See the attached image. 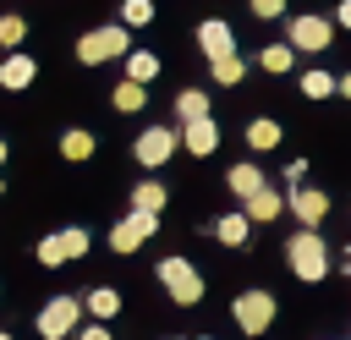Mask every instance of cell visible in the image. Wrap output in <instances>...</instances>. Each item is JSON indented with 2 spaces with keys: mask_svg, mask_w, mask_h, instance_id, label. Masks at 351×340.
<instances>
[{
  "mask_svg": "<svg viewBox=\"0 0 351 340\" xmlns=\"http://www.w3.org/2000/svg\"><path fill=\"white\" fill-rule=\"evenodd\" d=\"M121 55H132L126 22H104V27H88V33L77 38V60H82V66H104V60H121Z\"/></svg>",
  "mask_w": 351,
  "mask_h": 340,
  "instance_id": "6da1fadb",
  "label": "cell"
},
{
  "mask_svg": "<svg viewBox=\"0 0 351 340\" xmlns=\"http://www.w3.org/2000/svg\"><path fill=\"white\" fill-rule=\"evenodd\" d=\"M285 263L296 269V280H324V274H329V247H324V236H318V230H296V236L285 241Z\"/></svg>",
  "mask_w": 351,
  "mask_h": 340,
  "instance_id": "7a4b0ae2",
  "label": "cell"
},
{
  "mask_svg": "<svg viewBox=\"0 0 351 340\" xmlns=\"http://www.w3.org/2000/svg\"><path fill=\"white\" fill-rule=\"evenodd\" d=\"M159 285H165L170 302H181V307H197V302H203V274H197L186 258H165V263H159Z\"/></svg>",
  "mask_w": 351,
  "mask_h": 340,
  "instance_id": "3957f363",
  "label": "cell"
},
{
  "mask_svg": "<svg viewBox=\"0 0 351 340\" xmlns=\"http://www.w3.org/2000/svg\"><path fill=\"white\" fill-rule=\"evenodd\" d=\"M82 313H88V307H82L77 296H49L44 313H38V335H44V340H66V335L82 324Z\"/></svg>",
  "mask_w": 351,
  "mask_h": 340,
  "instance_id": "277c9868",
  "label": "cell"
},
{
  "mask_svg": "<svg viewBox=\"0 0 351 340\" xmlns=\"http://www.w3.org/2000/svg\"><path fill=\"white\" fill-rule=\"evenodd\" d=\"M230 318L241 324V335H263V329L274 324V296H269V291H241V296L230 302Z\"/></svg>",
  "mask_w": 351,
  "mask_h": 340,
  "instance_id": "5b68a950",
  "label": "cell"
},
{
  "mask_svg": "<svg viewBox=\"0 0 351 340\" xmlns=\"http://www.w3.org/2000/svg\"><path fill=\"white\" fill-rule=\"evenodd\" d=\"M329 38H335V22L329 16H291V27H285V44L291 49H307V55L329 49Z\"/></svg>",
  "mask_w": 351,
  "mask_h": 340,
  "instance_id": "8992f818",
  "label": "cell"
},
{
  "mask_svg": "<svg viewBox=\"0 0 351 340\" xmlns=\"http://www.w3.org/2000/svg\"><path fill=\"white\" fill-rule=\"evenodd\" d=\"M176 148H181V132H176V126H148V132H137V148H132V154H137V165L154 170V165H165Z\"/></svg>",
  "mask_w": 351,
  "mask_h": 340,
  "instance_id": "52a82bcc",
  "label": "cell"
},
{
  "mask_svg": "<svg viewBox=\"0 0 351 340\" xmlns=\"http://www.w3.org/2000/svg\"><path fill=\"white\" fill-rule=\"evenodd\" d=\"M154 230H159V214H137V208H132L126 219L110 225V247H115V252H137Z\"/></svg>",
  "mask_w": 351,
  "mask_h": 340,
  "instance_id": "ba28073f",
  "label": "cell"
},
{
  "mask_svg": "<svg viewBox=\"0 0 351 340\" xmlns=\"http://www.w3.org/2000/svg\"><path fill=\"white\" fill-rule=\"evenodd\" d=\"M197 49H203L208 60H225V55H236V33H230V22H219V16L197 22Z\"/></svg>",
  "mask_w": 351,
  "mask_h": 340,
  "instance_id": "9c48e42d",
  "label": "cell"
},
{
  "mask_svg": "<svg viewBox=\"0 0 351 340\" xmlns=\"http://www.w3.org/2000/svg\"><path fill=\"white\" fill-rule=\"evenodd\" d=\"M285 203H291V214L302 219V230H313V225L329 214V192H318V186H296Z\"/></svg>",
  "mask_w": 351,
  "mask_h": 340,
  "instance_id": "30bf717a",
  "label": "cell"
},
{
  "mask_svg": "<svg viewBox=\"0 0 351 340\" xmlns=\"http://www.w3.org/2000/svg\"><path fill=\"white\" fill-rule=\"evenodd\" d=\"M181 148L186 154H214L219 148V126H214V115H203V121H192V126H181Z\"/></svg>",
  "mask_w": 351,
  "mask_h": 340,
  "instance_id": "8fae6325",
  "label": "cell"
},
{
  "mask_svg": "<svg viewBox=\"0 0 351 340\" xmlns=\"http://www.w3.org/2000/svg\"><path fill=\"white\" fill-rule=\"evenodd\" d=\"M225 181H230V192H236L241 203H247V197H258V192L269 186V181H263V170H258V165H247V159H241V165H230V170H225Z\"/></svg>",
  "mask_w": 351,
  "mask_h": 340,
  "instance_id": "7c38bea8",
  "label": "cell"
},
{
  "mask_svg": "<svg viewBox=\"0 0 351 340\" xmlns=\"http://www.w3.org/2000/svg\"><path fill=\"white\" fill-rule=\"evenodd\" d=\"M33 77H38V66H33L27 55H5V60H0V88H11V93H22V88L33 82Z\"/></svg>",
  "mask_w": 351,
  "mask_h": 340,
  "instance_id": "4fadbf2b",
  "label": "cell"
},
{
  "mask_svg": "<svg viewBox=\"0 0 351 340\" xmlns=\"http://www.w3.org/2000/svg\"><path fill=\"white\" fill-rule=\"evenodd\" d=\"M176 115H181V126L203 121V115H208V93H203V88H181V93H176Z\"/></svg>",
  "mask_w": 351,
  "mask_h": 340,
  "instance_id": "5bb4252c",
  "label": "cell"
},
{
  "mask_svg": "<svg viewBox=\"0 0 351 340\" xmlns=\"http://www.w3.org/2000/svg\"><path fill=\"white\" fill-rule=\"evenodd\" d=\"M154 77H159V60H154V49H132V55H126V82H143V88H148Z\"/></svg>",
  "mask_w": 351,
  "mask_h": 340,
  "instance_id": "9a60e30c",
  "label": "cell"
},
{
  "mask_svg": "<svg viewBox=\"0 0 351 340\" xmlns=\"http://www.w3.org/2000/svg\"><path fill=\"white\" fill-rule=\"evenodd\" d=\"M60 154H66L71 165H82V159H93V132H82V126H71V132H60Z\"/></svg>",
  "mask_w": 351,
  "mask_h": 340,
  "instance_id": "2e32d148",
  "label": "cell"
},
{
  "mask_svg": "<svg viewBox=\"0 0 351 340\" xmlns=\"http://www.w3.org/2000/svg\"><path fill=\"white\" fill-rule=\"evenodd\" d=\"M88 313H93V324H110L115 313H121V296L110 291V285H99V291H88V302H82Z\"/></svg>",
  "mask_w": 351,
  "mask_h": 340,
  "instance_id": "e0dca14e",
  "label": "cell"
},
{
  "mask_svg": "<svg viewBox=\"0 0 351 340\" xmlns=\"http://www.w3.org/2000/svg\"><path fill=\"white\" fill-rule=\"evenodd\" d=\"M132 208H137V214H159V208H165V186H159V181H137V186H132Z\"/></svg>",
  "mask_w": 351,
  "mask_h": 340,
  "instance_id": "ac0fdd59",
  "label": "cell"
},
{
  "mask_svg": "<svg viewBox=\"0 0 351 340\" xmlns=\"http://www.w3.org/2000/svg\"><path fill=\"white\" fill-rule=\"evenodd\" d=\"M280 208H285V197L274 186H263L258 197H247V219H280Z\"/></svg>",
  "mask_w": 351,
  "mask_h": 340,
  "instance_id": "d6986e66",
  "label": "cell"
},
{
  "mask_svg": "<svg viewBox=\"0 0 351 340\" xmlns=\"http://www.w3.org/2000/svg\"><path fill=\"white\" fill-rule=\"evenodd\" d=\"M247 230H252V219H247V214H225V219H214V236H219L225 247H241V241H247Z\"/></svg>",
  "mask_w": 351,
  "mask_h": 340,
  "instance_id": "ffe728a7",
  "label": "cell"
},
{
  "mask_svg": "<svg viewBox=\"0 0 351 340\" xmlns=\"http://www.w3.org/2000/svg\"><path fill=\"white\" fill-rule=\"evenodd\" d=\"M258 66L280 77V71H291V66H296V49H291V44H269V49L258 55Z\"/></svg>",
  "mask_w": 351,
  "mask_h": 340,
  "instance_id": "44dd1931",
  "label": "cell"
},
{
  "mask_svg": "<svg viewBox=\"0 0 351 340\" xmlns=\"http://www.w3.org/2000/svg\"><path fill=\"white\" fill-rule=\"evenodd\" d=\"M208 71H214V82L236 88V82L247 77V60H241V55H225V60H208Z\"/></svg>",
  "mask_w": 351,
  "mask_h": 340,
  "instance_id": "7402d4cb",
  "label": "cell"
},
{
  "mask_svg": "<svg viewBox=\"0 0 351 340\" xmlns=\"http://www.w3.org/2000/svg\"><path fill=\"white\" fill-rule=\"evenodd\" d=\"M274 143H280V126H274L269 115H258V121L247 126V148H258V154H263V148H274Z\"/></svg>",
  "mask_w": 351,
  "mask_h": 340,
  "instance_id": "603a6c76",
  "label": "cell"
},
{
  "mask_svg": "<svg viewBox=\"0 0 351 340\" xmlns=\"http://www.w3.org/2000/svg\"><path fill=\"white\" fill-rule=\"evenodd\" d=\"M302 93L307 99H329V93H340V82L329 71H302Z\"/></svg>",
  "mask_w": 351,
  "mask_h": 340,
  "instance_id": "cb8c5ba5",
  "label": "cell"
},
{
  "mask_svg": "<svg viewBox=\"0 0 351 340\" xmlns=\"http://www.w3.org/2000/svg\"><path fill=\"white\" fill-rule=\"evenodd\" d=\"M143 104H148V88H143V82H121V88H115V110L132 115V110H143Z\"/></svg>",
  "mask_w": 351,
  "mask_h": 340,
  "instance_id": "d4e9b609",
  "label": "cell"
},
{
  "mask_svg": "<svg viewBox=\"0 0 351 340\" xmlns=\"http://www.w3.org/2000/svg\"><path fill=\"white\" fill-rule=\"evenodd\" d=\"M38 263H44V269H60V263H66V241H60V230L38 241Z\"/></svg>",
  "mask_w": 351,
  "mask_h": 340,
  "instance_id": "484cf974",
  "label": "cell"
},
{
  "mask_svg": "<svg viewBox=\"0 0 351 340\" xmlns=\"http://www.w3.org/2000/svg\"><path fill=\"white\" fill-rule=\"evenodd\" d=\"M121 22H126V27H148V22H154V0H126V5H121Z\"/></svg>",
  "mask_w": 351,
  "mask_h": 340,
  "instance_id": "4316f807",
  "label": "cell"
},
{
  "mask_svg": "<svg viewBox=\"0 0 351 340\" xmlns=\"http://www.w3.org/2000/svg\"><path fill=\"white\" fill-rule=\"evenodd\" d=\"M22 38H27V22H22V16H0V44H5V49H16Z\"/></svg>",
  "mask_w": 351,
  "mask_h": 340,
  "instance_id": "83f0119b",
  "label": "cell"
},
{
  "mask_svg": "<svg viewBox=\"0 0 351 340\" xmlns=\"http://www.w3.org/2000/svg\"><path fill=\"white\" fill-rule=\"evenodd\" d=\"M60 241H66V258H82V252H88V230H82V225H66Z\"/></svg>",
  "mask_w": 351,
  "mask_h": 340,
  "instance_id": "f1b7e54d",
  "label": "cell"
},
{
  "mask_svg": "<svg viewBox=\"0 0 351 340\" xmlns=\"http://www.w3.org/2000/svg\"><path fill=\"white\" fill-rule=\"evenodd\" d=\"M252 16L274 22V16H285V0H252Z\"/></svg>",
  "mask_w": 351,
  "mask_h": 340,
  "instance_id": "f546056e",
  "label": "cell"
},
{
  "mask_svg": "<svg viewBox=\"0 0 351 340\" xmlns=\"http://www.w3.org/2000/svg\"><path fill=\"white\" fill-rule=\"evenodd\" d=\"M77 340H110V329H104V324H88V329H82Z\"/></svg>",
  "mask_w": 351,
  "mask_h": 340,
  "instance_id": "4dcf8cb0",
  "label": "cell"
},
{
  "mask_svg": "<svg viewBox=\"0 0 351 340\" xmlns=\"http://www.w3.org/2000/svg\"><path fill=\"white\" fill-rule=\"evenodd\" d=\"M335 27H351V0H340V5H335Z\"/></svg>",
  "mask_w": 351,
  "mask_h": 340,
  "instance_id": "1f68e13d",
  "label": "cell"
},
{
  "mask_svg": "<svg viewBox=\"0 0 351 340\" xmlns=\"http://www.w3.org/2000/svg\"><path fill=\"white\" fill-rule=\"evenodd\" d=\"M340 93H346V99H351V71H346V77H340Z\"/></svg>",
  "mask_w": 351,
  "mask_h": 340,
  "instance_id": "d6a6232c",
  "label": "cell"
},
{
  "mask_svg": "<svg viewBox=\"0 0 351 340\" xmlns=\"http://www.w3.org/2000/svg\"><path fill=\"white\" fill-rule=\"evenodd\" d=\"M0 165H5V137H0Z\"/></svg>",
  "mask_w": 351,
  "mask_h": 340,
  "instance_id": "836d02e7",
  "label": "cell"
},
{
  "mask_svg": "<svg viewBox=\"0 0 351 340\" xmlns=\"http://www.w3.org/2000/svg\"><path fill=\"white\" fill-rule=\"evenodd\" d=\"M0 340H11V335H0Z\"/></svg>",
  "mask_w": 351,
  "mask_h": 340,
  "instance_id": "e575fe53",
  "label": "cell"
},
{
  "mask_svg": "<svg viewBox=\"0 0 351 340\" xmlns=\"http://www.w3.org/2000/svg\"><path fill=\"white\" fill-rule=\"evenodd\" d=\"M0 192H5V181H0Z\"/></svg>",
  "mask_w": 351,
  "mask_h": 340,
  "instance_id": "d590c367",
  "label": "cell"
}]
</instances>
